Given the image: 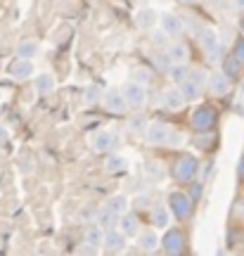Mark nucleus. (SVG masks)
Instances as JSON below:
<instances>
[{"instance_id": "nucleus-27", "label": "nucleus", "mask_w": 244, "mask_h": 256, "mask_svg": "<svg viewBox=\"0 0 244 256\" xmlns=\"http://www.w3.org/2000/svg\"><path fill=\"white\" fill-rule=\"evenodd\" d=\"M104 206H107L109 211H114L116 216H124V214L128 211V200L124 197V194H116V197H112V200H109Z\"/></svg>"}, {"instance_id": "nucleus-22", "label": "nucleus", "mask_w": 244, "mask_h": 256, "mask_svg": "<svg viewBox=\"0 0 244 256\" xmlns=\"http://www.w3.org/2000/svg\"><path fill=\"white\" fill-rule=\"evenodd\" d=\"M168 223H171V211L166 209V206H154V211H152V226L154 228L166 230Z\"/></svg>"}, {"instance_id": "nucleus-13", "label": "nucleus", "mask_w": 244, "mask_h": 256, "mask_svg": "<svg viewBox=\"0 0 244 256\" xmlns=\"http://www.w3.org/2000/svg\"><path fill=\"white\" fill-rule=\"evenodd\" d=\"M34 74H36V69H34L31 60H22V57H17L14 62L10 64V76H12L14 81H24V78L34 76Z\"/></svg>"}, {"instance_id": "nucleus-20", "label": "nucleus", "mask_w": 244, "mask_h": 256, "mask_svg": "<svg viewBox=\"0 0 244 256\" xmlns=\"http://www.w3.org/2000/svg\"><path fill=\"white\" fill-rule=\"evenodd\" d=\"M118 230L126 235V238H136L138 232H140V220L133 216V214H124V216H118Z\"/></svg>"}, {"instance_id": "nucleus-7", "label": "nucleus", "mask_w": 244, "mask_h": 256, "mask_svg": "<svg viewBox=\"0 0 244 256\" xmlns=\"http://www.w3.org/2000/svg\"><path fill=\"white\" fill-rule=\"evenodd\" d=\"M199 43H202V50L206 52V57L211 62H218V60H220V40H218L216 31L204 28V31L199 34Z\"/></svg>"}, {"instance_id": "nucleus-5", "label": "nucleus", "mask_w": 244, "mask_h": 256, "mask_svg": "<svg viewBox=\"0 0 244 256\" xmlns=\"http://www.w3.org/2000/svg\"><path fill=\"white\" fill-rule=\"evenodd\" d=\"M121 90H124V98H126L130 110H140V107L147 102V92H145V86H142V83L128 81Z\"/></svg>"}, {"instance_id": "nucleus-29", "label": "nucleus", "mask_w": 244, "mask_h": 256, "mask_svg": "<svg viewBox=\"0 0 244 256\" xmlns=\"http://www.w3.org/2000/svg\"><path fill=\"white\" fill-rule=\"evenodd\" d=\"M128 128L133 130V133H145V128H147V121L145 116H130V121H128Z\"/></svg>"}, {"instance_id": "nucleus-18", "label": "nucleus", "mask_w": 244, "mask_h": 256, "mask_svg": "<svg viewBox=\"0 0 244 256\" xmlns=\"http://www.w3.org/2000/svg\"><path fill=\"white\" fill-rule=\"evenodd\" d=\"M104 235H107V230L102 228L100 223H95V220H92L90 226L86 228V232H83V240H86L88 244H92V247L100 249L102 244H104Z\"/></svg>"}, {"instance_id": "nucleus-14", "label": "nucleus", "mask_w": 244, "mask_h": 256, "mask_svg": "<svg viewBox=\"0 0 244 256\" xmlns=\"http://www.w3.org/2000/svg\"><path fill=\"white\" fill-rule=\"evenodd\" d=\"M162 244H164V252H166V254H180L182 247H185V238H182L180 230H168V232L164 235Z\"/></svg>"}, {"instance_id": "nucleus-30", "label": "nucleus", "mask_w": 244, "mask_h": 256, "mask_svg": "<svg viewBox=\"0 0 244 256\" xmlns=\"http://www.w3.org/2000/svg\"><path fill=\"white\" fill-rule=\"evenodd\" d=\"M100 98H102V90H100L98 86H88L86 88V104H95Z\"/></svg>"}, {"instance_id": "nucleus-15", "label": "nucleus", "mask_w": 244, "mask_h": 256, "mask_svg": "<svg viewBox=\"0 0 244 256\" xmlns=\"http://www.w3.org/2000/svg\"><path fill=\"white\" fill-rule=\"evenodd\" d=\"M162 100H164V107L168 112H180L182 107H185V102H188L180 88H168V90H164Z\"/></svg>"}, {"instance_id": "nucleus-37", "label": "nucleus", "mask_w": 244, "mask_h": 256, "mask_svg": "<svg viewBox=\"0 0 244 256\" xmlns=\"http://www.w3.org/2000/svg\"><path fill=\"white\" fill-rule=\"evenodd\" d=\"M240 100H242V104H244V81H242V86H240Z\"/></svg>"}, {"instance_id": "nucleus-38", "label": "nucleus", "mask_w": 244, "mask_h": 256, "mask_svg": "<svg viewBox=\"0 0 244 256\" xmlns=\"http://www.w3.org/2000/svg\"><path fill=\"white\" fill-rule=\"evenodd\" d=\"M240 31H242V34H244V17L240 19Z\"/></svg>"}, {"instance_id": "nucleus-40", "label": "nucleus", "mask_w": 244, "mask_h": 256, "mask_svg": "<svg viewBox=\"0 0 244 256\" xmlns=\"http://www.w3.org/2000/svg\"><path fill=\"white\" fill-rule=\"evenodd\" d=\"M180 2H185V5H192V2H194V0H180Z\"/></svg>"}, {"instance_id": "nucleus-39", "label": "nucleus", "mask_w": 244, "mask_h": 256, "mask_svg": "<svg viewBox=\"0 0 244 256\" xmlns=\"http://www.w3.org/2000/svg\"><path fill=\"white\" fill-rule=\"evenodd\" d=\"M235 5L237 8H244V0H235Z\"/></svg>"}, {"instance_id": "nucleus-33", "label": "nucleus", "mask_w": 244, "mask_h": 256, "mask_svg": "<svg viewBox=\"0 0 244 256\" xmlns=\"http://www.w3.org/2000/svg\"><path fill=\"white\" fill-rule=\"evenodd\" d=\"M147 176H150V178H154V180H159V178L164 176L162 164H159V162H152V164L147 166Z\"/></svg>"}, {"instance_id": "nucleus-6", "label": "nucleus", "mask_w": 244, "mask_h": 256, "mask_svg": "<svg viewBox=\"0 0 244 256\" xmlns=\"http://www.w3.org/2000/svg\"><path fill=\"white\" fill-rule=\"evenodd\" d=\"M204 72H190V76L180 83V90L185 95V100H197L199 95H202V88H204Z\"/></svg>"}, {"instance_id": "nucleus-9", "label": "nucleus", "mask_w": 244, "mask_h": 256, "mask_svg": "<svg viewBox=\"0 0 244 256\" xmlns=\"http://www.w3.org/2000/svg\"><path fill=\"white\" fill-rule=\"evenodd\" d=\"M102 102H104L107 112H112V114H124V112L128 110V102H126V98H124V90H116V88L104 90Z\"/></svg>"}, {"instance_id": "nucleus-10", "label": "nucleus", "mask_w": 244, "mask_h": 256, "mask_svg": "<svg viewBox=\"0 0 244 256\" xmlns=\"http://www.w3.org/2000/svg\"><path fill=\"white\" fill-rule=\"evenodd\" d=\"M159 26H162V31L166 34V36H180L182 31H185V22H182L178 14H173V12H166V14H162L159 17Z\"/></svg>"}, {"instance_id": "nucleus-11", "label": "nucleus", "mask_w": 244, "mask_h": 256, "mask_svg": "<svg viewBox=\"0 0 244 256\" xmlns=\"http://www.w3.org/2000/svg\"><path fill=\"white\" fill-rule=\"evenodd\" d=\"M104 252L107 254H121L124 249H126V235L116 228H109L107 235H104Z\"/></svg>"}, {"instance_id": "nucleus-35", "label": "nucleus", "mask_w": 244, "mask_h": 256, "mask_svg": "<svg viewBox=\"0 0 244 256\" xmlns=\"http://www.w3.org/2000/svg\"><path fill=\"white\" fill-rule=\"evenodd\" d=\"M237 180L244 183V154L240 156V162H237Z\"/></svg>"}, {"instance_id": "nucleus-26", "label": "nucleus", "mask_w": 244, "mask_h": 256, "mask_svg": "<svg viewBox=\"0 0 244 256\" xmlns=\"http://www.w3.org/2000/svg\"><path fill=\"white\" fill-rule=\"evenodd\" d=\"M95 223H100L102 228H112V226H116L118 223V216L114 214V211H109L107 206H102V209L98 211V216H95Z\"/></svg>"}, {"instance_id": "nucleus-4", "label": "nucleus", "mask_w": 244, "mask_h": 256, "mask_svg": "<svg viewBox=\"0 0 244 256\" xmlns=\"http://www.w3.org/2000/svg\"><path fill=\"white\" fill-rule=\"evenodd\" d=\"M232 88V78L228 76L226 72H214L206 78V90L214 95V98H226Z\"/></svg>"}, {"instance_id": "nucleus-12", "label": "nucleus", "mask_w": 244, "mask_h": 256, "mask_svg": "<svg viewBox=\"0 0 244 256\" xmlns=\"http://www.w3.org/2000/svg\"><path fill=\"white\" fill-rule=\"evenodd\" d=\"M159 12L154 8H142L136 12V26L138 28H145V31H150V28H154L156 24H159Z\"/></svg>"}, {"instance_id": "nucleus-34", "label": "nucleus", "mask_w": 244, "mask_h": 256, "mask_svg": "<svg viewBox=\"0 0 244 256\" xmlns=\"http://www.w3.org/2000/svg\"><path fill=\"white\" fill-rule=\"evenodd\" d=\"M150 78H152V76H150V72H147V69H138V72H136V81L138 83H142V86H145Z\"/></svg>"}, {"instance_id": "nucleus-23", "label": "nucleus", "mask_w": 244, "mask_h": 256, "mask_svg": "<svg viewBox=\"0 0 244 256\" xmlns=\"http://www.w3.org/2000/svg\"><path fill=\"white\" fill-rule=\"evenodd\" d=\"M166 74H168V78H171L173 83H178V86H180V83L190 76V69H188V62H173Z\"/></svg>"}, {"instance_id": "nucleus-28", "label": "nucleus", "mask_w": 244, "mask_h": 256, "mask_svg": "<svg viewBox=\"0 0 244 256\" xmlns=\"http://www.w3.org/2000/svg\"><path fill=\"white\" fill-rule=\"evenodd\" d=\"M128 162L124 156H109L107 162H104V168H107V174H121V171H126Z\"/></svg>"}, {"instance_id": "nucleus-21", "label": "nucleus", "mask_w": 244, "mask_h": 256, "mask_svg": "<svg viewBox=\"0 0 244 256\" xmlns=\"http://www.w3.org/2000/svg\"><path fill=\"white\" fill-rule=\"evenodd\" d=\"M223 72L230 76V78H242V74H244V64L237 60L232 52L223 60Z\"/></svg>"}, {"instance_id": "nucleus-2", "label": "nucleus", "mask_w": 244, "mask_h": 256, "mask_svg": "<svg viewBox=\"0 0 244 256\" xmlns=\"http://www.w3.org/2000/svg\"><path fill=\"white\" fill-rule=\"evenodd\" d=\"M216 119H218L216 110H214V107H206V104H202V107H197V110L192 112L190 124L197 133H211L214 126H216Z\"/></svg>"}, {"instance_id": "nucleus-16", "label": "nucleus", "mask_w": 244, "mask_h": 256, "mask_svg": "<svg viewBox=\"0 0 244 256\" xmlns=\"http://www.w3.org/2000/svg\"><path fill=\"white\" fill-rule=\"evenodd\" d=\"M162 244V238L156 235V228H150V230H142L138 232V247L142 252H156Z\"/></svg>"}, {"instance_id": "nucleus-17", "label": "nucleus", "mask_w": 244, "mask_h": 256, "mask_svg": "<svg viewBox=\"0 0 244 256\" xmlns=\"http://www.w3.org/2000/svg\"><path fill=\"white\" fill-rule=\"evenodd\" d=\"M90 147L98 152V154L109 152V150L114 147V136H112L109 130H98V133L90 138Z\"/></svg>"}, {"instance_id": "nucleus-1", "label": "nucleus", "mask_w": 244, "mask_h": 256, "mask_svg": "<svg viewBox=\"0 0 244 256\" xmlns=\"http://www.w3.org/2000/svg\"><path fill=\"white\" fill-rule=\"evenodd\" d=\"M145 138L150 145H180L182 142V136H176V130L171 126L162 124V121L147 124Z\"/></svg>"}, {"instance_id": "nucleus-36", "label": "nucleus", "mask_w": 244, "mask_h": 256, "mask_svg": "<svg viewBox=\"0 0 244 256\" xmlns=\"http://www.w3.org/2000/svg\"><path fill=\"white\" fill-rule=\"evenodd\" d=\"M8 140H10V133H8V128H2V126H0V145H5Z\"/></svg>"}, {"instance_id": "nucleus-32", "label": "nucleus", "mask_w": 244, "mask_h": 256, "mask_svg": "<svg viewBox=\"0 0 244 256\" xmlns=\"http://www.w3.org/2000/svg\"><path fill=\"white\" fill-rule=\"evenodd\" d=\"M232 55H235L237 60H240V62L244 64V34L235 40V46H232Z\"/></svg>"}, {"instance_id": "nucleus-41", "label": "nucleus", "mask_w": 244, "mask_h": 256, "mask_svg": "<svg viewBox=\"0 0 244 256\" xmlns=\"http://www.w3.org/2000/svg\"><path fill=\"white\" fill-rule=\"evenodd\" d=\"M242 242H244V230H242Z\"/></svg>"}, {"instance_id": "nucleus-19", "label": "nucleus", "mask_w": 244, "mask_h": 256, "mask_svg": "<svg viewBox=\"0 0 244 256\" xmlns=\"http://www.w3.org/2000/svg\"><path fill=\"white\" fill-rule=\"evenodd\" d=\"M54 76L48 72H40L34 76V88H36V92H40V95H50V92H54Z\"/></svg>"}, {"instance_id": "nucleus-3", "label": "nucleus", "mask_w": 244, "mask_h": 256, "mask_svg": "<svg viewBox=\"0 0 244 256\" xmlns=\"http://www.w3.org/2000/svg\"><path fill=\"white\" fill-rule=\"evenodd\" d=\"M199 174V162L192 154L180 156L176 164H173V178L176 180H182V183H192Z\"/></svg>"}, {"instance_id": "nucleus-24", "label": "nucleus", "mask_w": 244, "mask_h": 256, "mask_svg": "<svg viewBox=\"0 0 244 256\" xmlns=\"http://www.w3.org/2000/svg\"><path fill=\"white\" fill-rule=\"evenodd\" d=\"M166 52H168V57H171V62H188L190 48L185 46V43H171Z\"/></svg>"}, {"instance_id": "nucleus-25", "label": "nucleus", "mask_w": 244, "mask_h": 256, "mask_svg": "<svg viewBox=\"0 0 244 256\" xmlns=\"http://www.w3.org/2000/svg\"><path fill=\"white\" fill-rule=\"evenodd\" d=\"M38 52H40V46H38L36 40H22L17 46V55L22 60H34Z\"/></svg>"}, {"instance_id": "nucleus-31", "label": "nucleus", "mask_w": 244, "mask_h": 256, "mask_svg": "<svg viewBox=\"0 0 244 256\" xmlns=\"http://www.w3.org/2000/svg\"><path fill=\"white\" fill-rule=\"evenodd\" d=\"M230 216H232L235 220H242L244 223V200H235L232 209H230Z\"/></svg>"}, {"instance_id": "nucleus-8", "label": "nucleus", "mask_w": 244, "mask_h": 256, "mask_svg": "<svg viewBox=\"0 0 244 256\" xmlns=\"http://www.w3.org/2000/svg\"><path fill=\"white\" fill-rule=\"evenodd\" d=\"M168 204H171L173 216L178 220H185L192 214V197L190 194H182V192H173L168 197Z\"/></svg>"}]
</instances>
